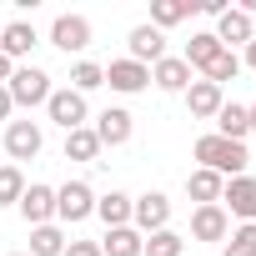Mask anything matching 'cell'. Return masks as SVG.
Wrapping results in <instances>:
<instances>
[{
	"label": "cell",
	"mask_w": 256,
	"mask_h": 256,
	"mask_svg": "<svg viewBox=\"0 0 256 256\" xmlns=\"http://www.w3.org/2000/svg\"><path fill=\"white\" fill-rule=\"evenodd\" d=\"M196 161H201L206 171H216L221 181H231V176H246V166H251L246 146H241V141H226V136H216V131L196 141Z\"/></svg>",
	"instance_id": "6da1fadb"
},
{
	"label": "cell",
	"mask_w": 256,
	"mask_h": 256,
	"mask_svg": "<svg viewBox=\"0 0 256 256\" xmlns=\"http://www.w3.org/2000/svg\"><path fill=\"white\" fill-rule=\"evenodd\" d=\"M6 90H10L16 106H46L56 86H50V76H46L40 66H16V76L6 80Z\"/></svg>",
	"instance_id": "7a4b0ae2"
},
{
	"label": "cell",
	"mask_w": 256,
	"mask_h": 256,
	"mask_svg": "<svg viewBox=\"0 0 256 256\" xmlns=\"http://www.w3.org/2000/svg\"><path fill=\"white\" fill-rule=\"evenodd\" d=\"M131 226H136L141 236H156V231H166V226H171V201H166L161 191H146V196H136V201H131Z\"/></svg>",
	"instance_id": "3957f363"
},
{
	"label": "cell",
	"mask_w": 256,
	"mask_h": 256,
	"mask_svg": "<svg viewBox=\"0 0 256 256\" xmlns=\"http://www.w3.org/2000/svg\"><path fill=\"white\" fill-rule=\"evenodd\" d=\"M56 216H60L66 226H76V221L96 216V191H90L86 181H66V186L56 191Z\"/></svg>",
	"instance_id": "277c9868"
},
{
	"label": "cell",
	"mask_w": 256,
	"mask_h": 256,
	"mask_svg": "<svg viewBox=\"0 0 256 256\" xmlns=\"http://www.w3.org/2000/svg\"><path fill=\"white\" fill-rule=\"evenodd\" d=\"M90 131H96L100 151H106V146H126V141H131V131H136V116H131V110H120V106H106V110L96 116Z\"/></svg>",
	"instance_id": "5b68a950"
},
{
	"label": "cell",
	"mask_w": 256,
	"mask_h": 256,
	"mask_svg": "<svg viewBox=\"0 0 256 256\" xmlns=\"http://www.w3.org/2000/svg\"><path fill=\"white\" fill-rule=\"evenodd\" d=\"M46 116L60 126L66 136H70V131H80V126H86V96H76L70 86H66V90H50V100H46Z\"/></svg>",
	"instance_id": "8992f818"
},
{
	"label": "cell",
	"mask_w": 256,
	"mask_h": 256,
	"mask_svg": "<svg viewBox=\"0 0 256 256\" xmlns=\"http://www.w3.org/2000/svg\"><path fill=\"white\" fill-rule=\"evenodd\" d=\"M221 211L226 216H241V221H256V176H231L226 191H221Z\"/></svg>",
	"instance_id": "52a82bcc"
},
{
	"label": "cell",
	"mask_w": 256,
	"mask_h": 256,
	"mask_svg": "<svg viewBox=\"0 0 256 256\" xmlns=\"http://www.w3.org/2000/svg\"><path fill=\"white\" fill-rule=\"evenodd\" d=\"M106 86L120 90V96H136V90L151 86V66H136L131 56H126V60H110V66H106Z\"/></svg>",
	"instance_id": "ba28073f"
},
{
	"label": "cell",
	"mask_w": 256,
	"mask_h": 256,
	"mask_svg": "<svg viewBox=\"0 0 256 256\" xmlns=\"http://www.w3.org/2000/svg\"><path fill=\"white\" fill-rule=\"evenodd\" d=\"M211 36H216L226 50H231V46H251V40H256V20H251L246 10L231 6L226 16H216V30H211Z\"/></svg>",
	"instance_id": "9c48e42d"
},
{
	"label": "cell",
	"mask_w": 256,
	"mask_h": 256,
	"mask_svg": "<svg viewBox=\"0 0 256 256\" xmlns=\"http://www.w3.org/2000/svg\"><path fill=\"white\" fill-rule=\"evenodd\" d=\"M40 146H46V136H40V126H36V120H10V126H6V151H10L16 161L40 156Z\"/></svg>",
	"instance_id": "30bf717a"
},
{
	"label": "cell",
	"mask_w": 256,
	"mask_h": 256,
	"mask_svg": "<svg viewBox=\"0 0 256 256\" xmlns=\"http://www.w3.org/2000/svg\"><path fill=\"white\" fill-rule=\"evenodd\" d=\"M50 46H60L66 56H70V50H86V46H90V20H86V16H56Z\"/></svg>",
	"instance_id": "8fae6325"
},
{
	"label": "cell",
	"mask_w": 256,
	"mask_h": 256,
	"mask_svg": "<svg viewBox=\"0 0 256 256\" xmlns=\"http://www.w3.org/2000/svg\"><path fill=\"white\" fill-rule=\"evenodd\" d=\"M16 206H20L26 226H50V216H56V186H26V196Z\"/></svg>",
	"instance_id": "7c38bea8"
},
{
	"label": "cell",
	"mask_w": 256,
	"mask_h": 256,
	"mask_svg": "<svg viewBox=\"0 0 256 256\" xmlns=\"http://www.w3.org/2000/svg\"><path fill=\"white\" fill-rule=\"evenodd\" d=\"M221 106H226L221 86H211V80H191V86H186V110H191L196 120H216Z\"/></svg>",
	"instance_id": "4fadbf2b"
},
{
	"label": "cell",
	"mask_w": 256,
	"mask_h": 256,
	"mask_svg": "<svg viewBox=\"0 0 256 256\" xmlns=\"http://www.w3.org/2000/svg\"><path fill=\"white\" fill-rule=\"evenodd\" d=\"M40 36H36V26L30 20H10V26H0V56L6 60H20V56H30V46H36Z\"/></svg>",
	"instance_id": "5bb4252c"
},
{
	"label": "cell",
	"mask_w": 256,
	"mask_h": 256,
	"mask_svg": "<svg viewBox=\"0 0 256 256\" xmlns=\"http://www.w3.org/2000/svg\"><path fill=\"white\" fill-rule=\"evenodd\" d=\"M161 56H166V36L156 26H136L131 30V60L136 66H156Z\"/></svg>",
	"instance_id": "9a60e30c"
},
{
	"label": "cell",
	"mask_w": 256,
	"mask_h": 256,
	"mask_svg": "<svg viewBox=\"0 0 256 256\" xmlns=\"http://www.w3.org/2000/svg\"><path fill=\"white\" fill-rule=\"evenodd\" d=\"M226 231H231V216L221 206H196V216H191V236L196 241H226Z\"/></svg>",
	"instance_id": "2e32d148"
},
{
	"label": "cell",
	"mask_w": 256,
	"mask_h": 256,
	"mask_svg": "<svg viewBox=\"0 0 256 256\" xmlns=\"http://www.w3.org/2000/svg\"><path fill=\"white\" fill-rule=\"evenodd\" d=\"M186 191H191V201H196V206H221V191H226V181H221L216 171L196 166V171L186 176Z\"/></svg>",
	"instance_id": "e0dca14e"
},
{
	"label": "cell",
	"mask_w": 256,
	"mask_h": 256,
	"mask_svg": "<svg viewBox=\"0 0 256 256\" xmlns=\"http://www.w3.org/2000/svg\"><path fill=\"white\" fill-rule=\"evenodd\" d=\"M151 80H156L161 90H186V86H191V66H186L181 56H161V60L151 66Z\"/></svg>",
	"instance_id": "ac0fdd59"
},
{
	"label": "cell",
	"mask_w": 256,
	"mask_h": 256,
	"mask_svg": "<svg viewBox=\"0 0 256 256\" xmlns=\"http://www.w3.org/2000/svg\"><path fill=\"white\" fill-rule=\"evenodd\" d=\"M96 216L106 221V231L131 226V196H126V191H106V196H96Z\"/></svg>",
	"instance_id": "d6986e66"
},
{
	"label": "cell",
	"mask_w": 256,
	"mask_h": 256,
	"mask_svg": "<svg viewBox=\"0 0 256 256\" xmlns=\"http://www.w3.org/2000/svg\"><path fill=\"white\" fill-rule=\"evenodd\" d=\"M141 246H146V236L136 226H116V231H106L100 256H141Z\"/></svg>",
	"instance_id": "ffe728a7"
},
{
	"label": "cell",
	"mask_w": 256,
	"mask_h": 256,
	"mask_svg": "<svg viewBox=\"0 0 256 256\" xmlns=\"http://www.w3.org/2000/svg\"><path fill=\"white\" fill-rule=\"evenodd\" d=\"M221 50H226V46H221L211 30H201V36H191V40H186V56H181V60H186L191 70H206V66H211Z\"/></svg>",
	"instance_id": "44dd1931"
},
{
	"label": "cell",
	"mask_w": 256,
	"mask_h": 256,
	"mask_svg": "<svg viewBox=\"0 0 256 256\" xmlns=\"http://www.w3.org/2000/svg\"><path fill=\"white\" fill-rule=\"evenodd\" d=\"M216 136H226V141H241L246 146V136H251V126H246V106H221L216 110Z\"/></svg>",
	"instance_id": "7402d4cb"
},
{
	"label": "cell",
	"mask_w": 256,
	"mask_h": 256,
	"mask_svg": "<svg viewBox=\"0 0 256 256\" xmlns=\"http://www.w3.org/2000/svg\"><path fill=\"white\" fill-rule=\"evenodd\" d=\"M66 251V231L60 226H30V251L26 256H60Z\"/></svg>",
	"instance_id": "603a6c76"
},
{
	"label": "cell",
	"mask_w": 256,
	"mask_h": 256,
	"mask_svg": "<svg viewBox=\"0 0 256 256\" xmlns=\"http://www.w3.org/2000/svg\"><path fill=\"white\" fill-rule=\"evenodd\" d=\"M191 10H196L191 0H151V26H156V30H166V26H181Z\"/></svg>",
	"instance_id": "cb8c5ba5"
},
{
	"label": "cell",
	"mask_w": 256,
	"mask_h": 256,
	"mask_svg": "<svg viewBox=\"0 0 256 256\" xmlns=\"http://www.w3.org/2000/svg\"><path fill=\"white\" fill-rule=\"evenodd\" d=\"M96 156H100V141H96L90 126H80V131L66 136V161H96Z\"/></svg>",
	"instance_id": "d4e9b609"
},
{
	"label": "cell",
	"mask_w": 256,
	"mask_h": 256,
	"mask_svg": "<svg viewBox=\"0 0 256 256\" xmlns=\"http://www.w3.org/2000/svg\"><path fill=\"white\" fill-rule=\"evenodd\" d=\"M236 76H241V56H236V50H221V56L201 70V80H211V86H226V80H236Z\"/></svg>",
	"instance_id": "484cf974"
},
{
	"label": "cell",
	"mask_w": 256,
	"mask_h": 256,
	"mask_svg": "<svg viewBox=\"0 0 256 256\" xmlns=\"http://www.w3.org/2000/svg\"><path fill=\"white\" fill-rule=\"evenodd\" d=\"M181 251H186V236H176L171 226L156 231V236H146V246H141V256H181Z\"/></svg>",
	"instance_id": "4316f807"
},
{
	"label": "cell",
	"mask_w": 256,
	"mask_h": 256,
	"mask_svg": "<svg viewBox=\"0 0 256 256\" xmlns=\"http://www.w3.org/2000/svg\"><path fill=\"white\" fill-rule=\"evenodd\" d=\"M96 86H106V70H100L96 60H76V70H70V90L86 96V90H96Z\"/></svg>",
	"instance_id": "83f0119b"
},
{
	"label": "cell",
	"mask_w": 256,
	"mask_h": 256,
	"mask_svg": "<svg viewBox=\"0 0 256 256\" xmlns=\"http://www.w3.org/2000/svg\"><path fill=\"white\" fill-rule=\"evenodd\" d=\"M221 256H256V221H241V226L231 231V241H226Z\"/></svg>",
	"instance_id": "f1b7e54d"
},
{
	"label": "cell",
	"mask_w": 256,
	"mask_h": 256,
	"mask_svg": "<svg viewBox=\"0 0 256 256\" xmlns=\"http://www.w3.org/2000/svg\"><path fill=\"white\" fill-rule=\"evenodd\" d=\"M26 196V176H20V166H0V206H16Z\"/></svg>",
	"instance_id": "f546056e"
},
{
	"label": "cell",
	"mask_w": 256,
	"mask_h": 256,
	"mask_svg": "<svg viewBox=\"0 0 256 256\" xmlns=\"http://www.w3.org/2000/svg\"><path fill=\"white\" fill-rule=\"evenodd\" d=\"M60 256H100V241H66Z\"/></svg>",
	"instance_id": "4dcf8cb0"
},
{
	"label": "cell",
	"mask_w": 256,
	"mask_h": 256,
	"mask_svg": "<svg viewBox=\"0 0 256 256\" xmlns=\"http://www.w3.org/2000/svg\"><path fill=\"white\" fill-rule=\"evenodd\" d=\"M10 110H16V100H10V90L0 86V120H10Z\"/></svg>",
	"instance_id": "1f68e13d"
},
{
	"label": "cell",
	"mask_w": 256,
	"mask_h": 256,
	"mask_svg": "<svg viewBox=\"0 0 256 256\" xmlns=\"http://www.w3.org/2000/svg\"><path fill=\"white\" fill-rule=\"evenodd\" d=\"M10 76H16V60H6V56H0V86H6Z\"/></svg>",
	"instance_id": "d6a6232c"
},
{
	"label": "cell",
	"mask_w": 256,
	"mask_h": 256,
	"mask_svg": "<svg viewBox=\"0 0 256 256\" xmlns=\"http://www.w3.org/2000/svg\"><path fill=\"white\" fill-rule=\"evenodd\" d=\"M246 66H251V70H256V40H251V46H246Z\"/></svg>",
	"instance_id": "836d02e7"
},
{
	"label": "cell",
	"mask_w": 256,
	"mask_h": 256,
	"mask_svg": "<svg viewBox=\"0 0 256 256\" xmlns=\"http://www.w3.org/2000/svg\"><path fill=\"white\" fill-rule=\"evenodd\" d=\"M246 126H251V131H256V106H246Z\"/></svg>",
	"instance_id": "e575fe53"
},
{
	"label": "cell",
	"mask_w": 256,
	"mask_h": 256,
	"mask_svg": "<svg viewBox=\"0 0 256 256\" xmlns=\"http://www.w3.org/2000/svg\"><path fill=\"white\" fill-rule=\"evenodd\" d=\"M10 256H26V251H10Z\"/></svg>",
	"instance_id": "d590c367"
}]
</instances>
